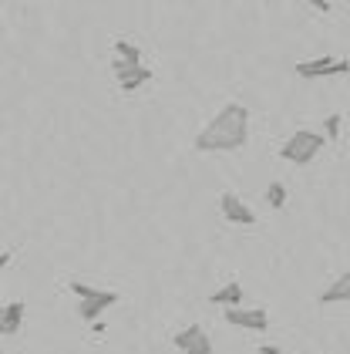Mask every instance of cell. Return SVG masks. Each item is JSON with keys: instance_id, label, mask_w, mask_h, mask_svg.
Returning <instances> with one entry per match:
<instances>
[{"instance_id": "6da1fadb", "label": "cell", "mask_w": 350, "mask_h": 354, "mask_svg": "<svg viewBox=\"0 0 350 354\" xmlns=\"http://www.w3.org/2000/svg\"><path fill=\"white\" fill-rule=\"evenodd\" d=\"M249 138V109L240 102H229L215 111V118L195 136L199 152H236Z\"/></svg>"}, {"instance_id": "7a4b0ae2", "label": "cell", "mask_w": 350, "mask_h": 354, "mask_svg": "<svg viewBox=\"0 0 350 354\" xmlns=\"http://www.w3.org/2000/svg\"><path fill=\"white\" fill-rule=\"evenodd\" d=\"M323 145H327V138H323L320 132H313V129H296L293 136L280 145V156H283V162H290V165H310L320 156Z\"/></svg>"}, {"instance_id": "3957f363", "label": "cell", "mask_w": 350, "mask_h": 354, "mask_svg": "<svg viewBox=\"0 0 350 354\" xmlns=\"http://www.w3.org/2000/svg\"><path fill=\"white\" fill-rule=\"evenodd\" d=\"M71 294L78 297V317L84 324H98V317L105 314L111 304H118L115 290H98V287H88L81 280H71Z\"/></svg>"}, {"instance_id": "277c9868", "label": "cell", "mask_w": 350, "mask_h": 354, "mask_svg": "<svg viewBox=\"0 0 350 354\" xmlns=\"http://www.w3.org/2000/svg\"><path fill=\"white\" fill-rule=\"evenodd\" d=\"M296 78H330V75H347L344 57H313V61H296Z\"/></svg>"}, {"instance_id": "5b68a950", "label": "cell", "mask_w": 350, "mask_h": 354, "mask_svg": "<svg viewBox=\"0 0 350 354\" xmlns=\"http://www.w3.org/2000/svg\"><path fill=\"white\" fill-rule=\"evenodd\" d=\"M175 348L182 354H213V341L199 324H188L175 334Z\"/></svg>"}, {"instance_id": "8992f818", "label": "cell", "mask_w": 350, "mask_h": 354, "mask_svg": "<svg viewBox=\"0 0 350 354\" xmlns=\"http://www.w3.org/2000/svg\"><path fill=\"white\" fill-rule=\"evenodd\" d=\"M226 324L242 327V330H266L269 314L263 307H233V310H226Z\"/></svg>"}, {"instance_id": "52a82bcc", "label": "cell", "mask_w": 350, "mask_h": 354, "mask_svg": "<svg viewBox=\"0 0 350 354\" xmlns=\"http://www.w3.org/2000/svg\"><path fill=\"white\" fill-rule=\"evenodd\" d=\"M111 71H115V78H118V88H121V91H135V88H142V84L152 82V71H148L145 64L111 61Z\"/></svg>"}, {"instance_id": "ba28073f", "label": "cell", "mask_w": 350, "mask_h": 354, "mask_svg": "<svg viewBox=\"0 0 350 354\" xmlns=\"http://www.w3.org/2000/svg\"><path fill=\"white\" fill-rule=\"evenodd\" d=\"M219 209H222V216L226 223H236V226H253L256 223V213L242 203L236 192H222V199H219Z\"/></svg>"}, {"instance_id": "9c48e42d", "label": "cell", "mask_w": 350, "mask_h": 354, "mask_svg": "<svg viewBox=\"0 0 350 354\" xmlns=\"http://www.w3.org/2000/svg\"><path fill=\"white\" fill-rule=\"evenodd\" d=\"M242 283L240 280H229L226 287H219L215 294H209V304H222L226 310H233V307H242Z\"/></svg>"}, {"instance_id": "30bf717a", "label": "cell", "mask_w": 350, "mask_h": 354, "mask_svg": "<svg viewBox=\"0 0 350 354\" xmlns=\"http://www.w3.org/2000/svg\"><path fill=\"white\" fill-rule=\"evenodd\" d=\"M317 300H320V304H347L350 300V273H340Z\"/></svg>"}, {"instance_id": "8fae6325", "label": "cell", "mask_w": 350, "mask_h": 354, "mask_svg": "<svg viewBox=\"0 0 350 354\" xmlns=\"http://www.w3.org/2000/svg\"><path fill=\"white\" fill-rule=\"evenodd\" d=\"M21 324H24V300L3 304V330H0V334H17Z\"/></svg>"}, {"instance_id": "7c38bea8", "label": "cell", "mask_w": 350, "mask_h": 354, "mask_svg": "<svg viewBox=\"0 0 350 354\" xmlns=\"http://www.w3.org/2000/svg\"><path fill=\"white\" fill-rule=\"evenodd\" d=\"M115 61H125V64H142V51L135 48L132 41H115Z\"/></svg>"}, {"instance_id": "4fadbf2b", "label": "cell", "mask_w": 350, "mask_h": 354, "mask_svg": "<svg viewBox=\"0 0 350 354\" xmlns=\"http://www.w3.org/2000/svg\"><path fill=\"white\" fill-rule=\"evenodd\" d=\"M266 203L273 209H283V206H286V186H283V183H269Z\"/></svg>"}, {"instance_id": "5bb4252c", "label": "cell", "mask_w": 350, "mask_h": 354, "mask_svg": "<svg viewBox=\"0 0 350 354\" xmlns=\"http://www.w3.org/2000/svg\"><path fill=\"white\" fill-rule=\"evenodd\" d=\"M340 125H344V115H330V118L323 122L320 136L327 138V142H337V138H340Z\"/></svg>"}, {"instance_id": "9a60e30c", "label": "cell", "mask_w": 350, "mask_h": 354, "mask_svg": "<svg viewBox=\"0 0 350 354\" xmlns=\"http://www.w3.org/2000/svg\"><path fill=\"white\" fill-rule=\"evenodd\" d=\"M310 7H317V10H323V14H327V10H330V7H333V3H327V0H313V3H310Z\"/></svg>"}, {"instance_id": "2e32d148", "label": "cell", "mask_w": 350, "mask_h": 354, "mask_svg": "<svg viewBox=\"0 0 350 354\" xmlns=\"http://www.w3.org/2000/svg\"><path fill=\"white\" fill-rule=\"evenodd\" d=\"M260 354H280V348H276V344H263V348H260Z\"/></svg>"}, {"instance_id": "e0dca14e", "label": "cell", "mask_w": 350, "mask_h": 354, "mask_svg": "<svg viewBox=\"0 0 350 354\" xmlns=\"http://www.w3.org/2000/svg\"><path fill=\"white\" fill-rule=\"evenodd\" d=\"M7 263H10V250H7V253H0V270H3Z\"/></svg>"}, {"instance_id": "ac0fdd59", "label": "cell", "mask_w": 350, "mask_h": 354, "mask_svg": "<svg viewBox=\"0 0 350 354\" xmlns=\"http://www.w3.org/2000/svg\"><path fill=\"white\" fill-rule=\"evenodd\" d=\"M0 330H3V307H0Z\"/></svg>"}, {"instance_id": "d6986e66", "label": "cell", "mask_w": 350, "mask_h": 354, "mask_svg": "<svg viewBox=\"0 0 350 354\" xmlns=\"http://www.w3.org/2000/svg\"><path fill=\"white\" fill-rule=\"evenodd\" d=\"M0 30H3V21H0Z\"/></svg>"}, {"instance_id": "ffe728a7", "label": "cell", "mask_w": 350, "mask_h": 354, "mask_svg": "<svg viewBox=\"0 0 350 354\" xmlns=\"http://www.w3.org/2000/svg\"><path fill=\"white\" fill-rule=\"evenodd\" d=\"M0 354H3V351H0Z\"/></svg>"}]
</instances>
